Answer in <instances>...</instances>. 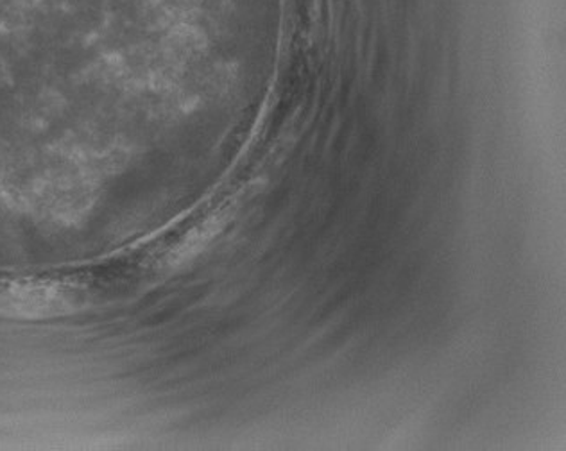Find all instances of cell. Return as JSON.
Returning a JSON list of instances; mask_svg holds the SVG:
<instances>
[{"instance_id":"obj_1","label":"cell","mask_w":566,"mask_h":451,"mask_svg":"<svg viewBox=\"0 0 566 451\" xmlns=\"http://www.w3.org/2000/svg\"><path fill=\"white\" fill-rule=\"evenodd\" d=\"M72 303V292L54 283H17L0 289V314L8 317H51L69 311Z\"/></svg>"}]
</instances>
